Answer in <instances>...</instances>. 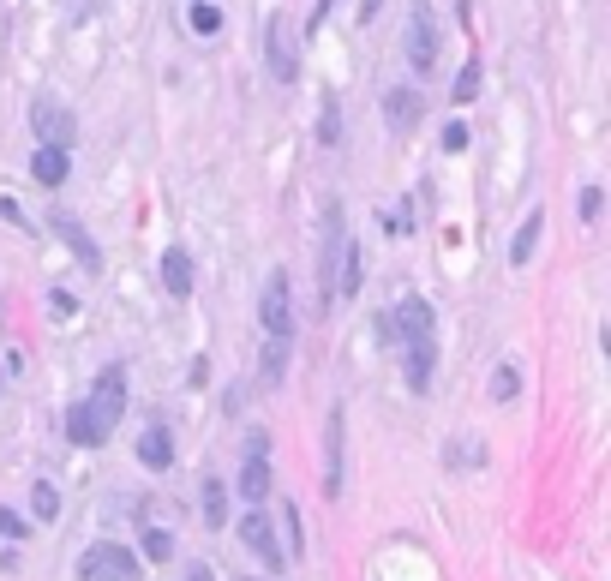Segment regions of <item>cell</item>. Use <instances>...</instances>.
<instances>
[{"label": "cell", "instance_id": "2e32d148", "mask_svg": "<svg viewBox=\"0 0 611 581\" xmlns=\"http://www.w3.org/2000/svg\"><path fill=\"white\" fill-rule=\"evenodd\" d=\"M162 288H168L174 300L192 294V258H186V246H168V252H162Z\"/></svg>", "mask_w": 611, "mask_h": 581}, {"label": "cell", "instance_id": "3957f363", "mask_svg": "<svg viewBox=\"0 0 611 581\" xmlns=\"http://www.w3.org/2000/svg\"><path fill=\"white\" fill-rule=\"evenodd\" d=\"M78 581H144V564L132 558V546L96 540V546H84V558H78Z\"/></svg>", "mask_w": 611, "mask_h": 581}, {"label": "cell", "instance_id": "7a4b0ae2", "mask_svg": "<svg viewBox=\"0 0 611 581\" xmlns=\"http://www.w3.org/2000/svg\"><path fill=\"white\" fill-rule=\"evenodd\" d=\"M342 246H348V216H342V204H330V210H324V240H318V312H330V306H336Z\"/></svg>", "mask_w": 611, "mask_h": 581}, {"label": "cell", "instance_id": "8fae6325", "mask_svg": "<svg viewBox=\"0 0 611 581\" xmlns=\"http://www.w3.org/2000/svg\"><path fill=\"white\" fill-rule=\"evenodd\" d=\"M342 432H348V408L336 402V408H330V426H324V450H330V468H324V498H342Z\"/></svg>", "mask_w": 611, "mask_h": 581}, {"label": "cell", "instance_id": "ac0fdd59", "mask_svg": "<svg viewBox=\"0 0 611 581\" xmlns=\"http://www.w3.org/2000/svg\"><path fill=\"white\" fill-rule=\"evenodd\" d=\"M540 234H546V210H528V222H522V234L510 240V264L522 270L528 258H534V246H540Z\"/></svg>", "mask_w": 611, "mask_h": 581}, {"label": "cell", "instance_id": "f1b7e54d", "mask_svg": "<svg viewBox=\"0 0 611 581\" xmlns=\"http://www.w3.org/2000/svg\"><path fill=\"white\" fill-rule=\"evenodd\" d=\"M0 534H6V540H24L30 528H24V516H18V510H0Z\"/></svg>", "mask_w": 611, "mask_h": 581}, {"label": "cell", "instance_id": "7402d4cb", "mask_svg": "<svg viewBox=\"0 0 611 581\" xmlns=\"http://www.w3.org/2000/svg\"><path fill=\"white\" fill-rule=\"evenodd\" d=\"M474 96H480V60H468V66L456 72V90H450V102H462V108H468Z\"/></svg>", "mask_w": 611, "mask_h": 581}, {"label": "cell", "instance_id": "d4e9b609", "mask_svg": "<svg viewBox=\"0 0 611 581\" xmlns=\"http://www.w3.org/2000/svg\"><path fill=\"white\" fill-rule=\"evenodd\" d=\"M516 390H522V366H498L492 372V402H510Z\"/></svg>", "mask_w": 611, "mask_h": 581}, {"label": "cell", "instance_id": "44dd1931", "mask_svg": "<svg viewBox=\"0 0 611 581\" xmlns=\"http://www.w3.org/2000/svg\"><path fill=\"white\" fill-rule=\"evenodd\" d=\"M186 18H192V30H198V36H216V30H222V6H210V0H192V12H186Z\"/></svg>", "mask_w": 611, "mask_h": 581}, {"label": "cell", "instance_id": "30bf717a", "mask_svg": "<svg viewBox=\"0 0 611 581\" xmlns=\"http://www.w3.org/2000/svg\"><path fill=\"white\" fill-rule=\"evenodd\" d=\"M240 498L246 504H270V492H276V474H270V450H246V468H240Z\"/></svg>", "mask_w": 611, "mask_h": 581}, {"label": "cell", "instance_id": "4dcf8cb0", "mask_svg": "<svg viewBox=\"0 0 611 581\" xmlns=\"http://www.w3.org/2000/svg\"><path fill=\"white\" fill-rule=\"evenodd\" d=\"M186 378H192V390H204V384H210V360H204V354H198V360H192V372H186Z\"/></svg>", "mask_w": 611, "mask_h": 581}, {"label": "cell", "instance_id": "cb8c5ba5", "mask_svg": "<svg viewBox=\"0 0 611 581\" xmlns=\"http://www.w3.org/2000/svg\"><path fill=\"white\" fill-rule=\"evenodd\" d=\"M318 138H324V144H342V108H336V96H324V114H318Z\"/></svg>", "mask_w": 611, "mask_h": 581}, {"label": "cell", "instance_id": "d6a6232c", "mask_svg": "<svg viewBox=\"0 0 611 581\" xmlns=\"http://www.w3.org/2000/svg\"><path fill=\"white\" fill-rule=\"evenodd\" d=\"M378 12H384V0H360V24H372Z\"/></svg>", "mask_w": 611, "mask_h": 581}, {"label": "cell", "instance_id": "277c9868", "mask_svg": "<svg viewBox=\"0 0 611 581\" xmlns=\"http://www.w3.org/2000/svg\"><path fill=\"white\" fill-rule=\"evenodd\" d=\"M234 534H240V546L264 564V570H276L282 576V564H288V552H282V540H276V522L264 516V504H252L240 522H234Z\"/></svg>", "mask_w": 611, "mask_h": 581}, {"label": "cell", "instance_id": "83f0119b", "mask_svg": "<svg viewBox=\"0 0 611 581\" xmlns=\"http://www.w3.org/2000/svg\"><path fill=\"white\" fill-rule=\"evenodd\" d=\"M600 204H606V192L600 186H582V222H600Z\"/></svg>", "mask_w": 611, "mask_h": 581}, {"label": "cell", "instance_id": "1f68e13d", "mask_svg": "<svg viewBox=\"0 0 611 581\" xmlns=\"http://www.w3.org/2000/svg\"><path fill=\"white\" fill-rule=\"evenodd\" d=\"M186 581H216V570L210 564H186Z\"/></svg>", "mask_w": 611, "mask_h": 581}, {"label": "cell", "instance_id": "9a60e30c", "mask_svg": "<svg viewBox=\"0 0 611 581\" xmlns=\"http://www.w3.org/2000/svg\"><path fill=\"white\" fill-rule=\"evenodd\" d=\"M138 462H144L150 474H162V468L174 462V438H168V426H144V432H138Z\"/></svg>", "mask_w": 611, "mask_h": 581}, {"label": "cell", "instance_id": "9c48e42d", "mask_svg": "<svg viewBox=\"0 0 611 581\" xmlns=\"http://www.w3.org/2000/svg\"><path fill=\"white\" fill-rule=\"evenodd\" d=\"M408 60H414L420 78L438 66V24H432V6H426V0H420L414 18H408Z\"/></svg>", "mask_w": 611, "mask_h": 581}, {"label": "cell", "instance_id": "603a6c76", "mask_svg": "<svg viewBox=\"0 0 611 581\" xmlns=\"http://www.w3.org/2000/svg\"><path fill=\"white\" fill-rule=\"evenodd\" d=\"M282 372H288V342L270 336V348H264V384H282Z\"/></svg>", "mask_w": 611, "mask_h": 581}, {"label": "cell", "instance_id": "52a82bcc", "mask_svg": "<svg viewBox=\"0 0 611 581\" xmlns=\"http://www.w3.org/2000/svg\"><path fill=\"white\" fill-rule=\"evenodd\" d=\"M258 318H264V336L294 342V306H288V276H282V270L264 282V294H258Z\"/></svg>", "mask_w": 611, "mask_h": 581}, {"label": "cell", "instance_id": "4fadbf2b", "mask_svg": "<svg viewBox=\"0 0 611 581\" xmlns=\"http://www.w3.org/2000/svg\"><path fill=\"white\" fill-rule=\"evenodd\" d=\"M54 234L66 240V252H72V258H78L84 270H102V252H96V240H90V234H84V228H78L72 216H54Z\"/></svg>", "mask_w": 611, "mask_h": 581}, {"label": "cell", "instance_id": "f546056e", "mask_svg": "<svg viewBox=\"0 0 611 581\" xmlns=\"http://www.w3.org/2000/svg\"><path fill=\"white\" fill-rule=\"evenodd\" d=\"M444 150H468V126H462V120L444 126Z\"/></svg>", "mask_w": 611, "mask_h": 581}, {"label": "cell", "instance_id": "484cf974", "mask_svg": "<svg viewBox=\"0 0 611 581\" xmlns=\"http://www.w3.org/2000/svg\"><path fill=\"white\" fill-rule=\"evenodd\" d=\"M144 558L168 564V558H174V534H168V528H144Z\"/></svg>", "mask_w": 611, "mask_h": 581}, {"label": "cell", "instance_id": "8992f818", "mask_svg": "<svg viewBox=\"0 0 611 581\" xmlns=\"http://www.w3.org/2000/svg\"><path fill=\"white\" fill-rule=\"evenodd\" d=\"M30 132H36V144H60V150H72L78 120H72L54 96H36V102H30Z\"/></svg>", "mask_w": 611, "mask_h": 581}, {"label": "cell", "instance_id": "e0dca14e", "mask_svg": "<svg viewBox=\"0 0 611 581\" xmlns=\"http://www.w3.org/2000/svg\"><path fill=\"white\" fill-rule=\"evenodd\" d=\"M30 174H36L42 186H66V150H60V144H36V150H30Z\"/></svg>", "mask_w": 611, "mask_h": 581}, {"label": "cell", "instance_id": "d6986e66", "mask_svg": "<svg viewBox=\"0 0 611 581\" xmlns=\"http://www.w3.org/2000/svg\"><path fill=\"white\" fill-rule=\"evenodd\" d=\"M204 528L210 534L228 528V492H222V480H204Z\"/></svg>", "mask_w": 611, "mask_h": 581}, {"label": "cell", "instance_id": "6da1fadb", "mask_svg": "<svg viewBox=\"0 0 611 581\" xmlns=\"http://www.w3.org/2000/svg\"><path fill=\"white\" fill-rule=\"evenodd\" d=\"M120 414H126V366H102V378L90 384V396L78 408H66V438L84 444V450H96V444H108V432L120 426Z\"/></svg>", "mask_w": 611, "mask_h": 581}, {"label": "cell", "instance_id": "5b68a950", "mask_svg": "<svg viewBox=\"0 0 611 581\" xmlns=\"http://www.w3.org/2000/svg\"><path fill=\"white\" fill-rule=\"evenodd\" d=\"M264 66H270L276 84H294L300 78V36H294V24L282 12L264 24Z\"/></svg>", "mask_w": 611, "mask_h": 581}, {"label": "cell", "instance_id": "ba28073f", "mask_svg": "<svg viewBox=\"0 0 611 581\" xmlns=\"http://www.w3.org/2000/svg\"><path fill=\"white\" fill-rule=\"evenodd\" d=\"M384 318H390L396 348H402V342H414V336H432V330H438V312H432V300H420V294H402V300H396V312H384Z\"/></svg>", "mask_w": 611, "mask_h": 581}, {"label": "cell", "instance_id": "4316f807", "mask_svg": "<svg viewBox=\"0 0 611 581\" xmlns=\"http://www.w3.org/2000/svg\"><path fill=\"white\" fill-rule=\"evenodd\" d=\"M282 528H288V546H282V552L300 558V552H306V528H300V510H294V504H282Z\"/></svg>", "mask_w": 611, "mask_h": 581}, {"label": "cell", "instance_id": "5bb4252c", "mask_svg": "<svg viewBox=\"0 0 611 581\" xmlns=\"http://www.w3.org/2000/svg\"><path fill=\"white\" fill-rule=\"evenodd\" d=\"M402 348H408V384H414V390H432L438 342H432V336H414V342H402Z\"/></svg>", "mask_w": 611, "mask_h": 581}, {"label": "cell", "instance_id": "ffe728a7", "mask_svg": "<svg viewBox=\"0 0 611 581\" xmlns=\"http://www.w3.org/2000/svg\"><path fill=\"white\" fill-rule=\"evenodd\" d=\"M30 510H36V522H54V516H60V492H54L48 480H36V486H30Z\"/></svg>", "mask_w": 611, "mask_h": 581}, {"label": "cell", "instance_id": "836d02e7", "mask_svg": "<svg viewBox=\"0 0 611 581\" xmlns=\"http://www.w3.org/2000/svg\"><path fill=\"white\" fill-rule=\"evenodd\" d=\"M330 6H336V0H318V6H312V24H324V18H330Z\"/></svg>", "mask_w": 611, "mask_h": 581}, {"label": "cell", "instance_id": "7c38bea8", "mask_svg": "<svg viewBox=\"0 0 611 581\" xmlns=\"http://www.w3.org/2000/svg\"><path fill=\"white\" fill-rule=\"evenodd\" d=\"M420 114H426V102H420V90H414V84L384 90V120H390L396 132H414V126H420Z\"/></svg>", "mask_w": 611, "mask_h": 581}]
</instances>
